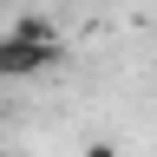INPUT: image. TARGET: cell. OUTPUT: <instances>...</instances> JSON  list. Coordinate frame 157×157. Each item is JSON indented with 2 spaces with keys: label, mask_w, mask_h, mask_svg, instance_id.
I'll use <instances>...</instances> for the list:
<instances>
[{
  "label": "cell",
  "mask_w": 157,
  "mask_h": 157,
  "mask_svg": "<svg viewBox=\"0 0 157 157\" xmlns=\"http://www.w3.org/2000/svg\"><path fill=\"white\" fill-rule=\"evenodd\" d=\"M78 157H124V151H118V144H111V137H92V144H85V151H78Z\"/></svg>",
  "instance_id": "3957f363"
},
{
  "label": "cell",
  "mask_w": 157,
  "mask_h": 157,
  "mask_svg": "<svg viewBox=\"0 0 157 157\" xmlns=\"http://www.w3.org/2000/svg\"><path fill=\"white\" fill-rule=\"evenodd\" d=\"M7 33H13V39H33V46H59V26H52L46 13H20Z\"/></svg>",
  "instance_id": "7a4b0ae2"
},
{
  "label": "cell",
  "mask_w": 157,
  "mask_h": 157,
  "mask_svg": "<svg viewBox=\"0 0 157 157\" xmlns=\"http://www.w3.org/2000/svg\"><path fill=\"white\" fill-rule=\"evenodd\" d=\"M46 66H59V46H33V39L0 33V78H39Z\"/></svg>",
  "instance_id": "6da1fadb"
}]
</instances>
